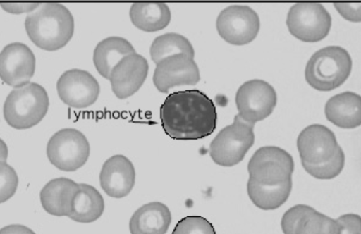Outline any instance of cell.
I'll list each match as a JSON object with an SVG mask.
<instances>
[{"instance_id":"cell-1","label":"cell","mask_w":361,"mask_h":234,"mask_svg":"<svg viewBox=\"0 0 361 234\" xmlns=\"http://www.w3.org/2000/svg\"><path fill=\"white\" fill-rule=\"evenodd\" d=\"M165 133L174 140H198L211 135L216 127L213 101L198 90L169 94L160 107Z\"/></svg>"},{"instance_id":"cell-2","label":"cell","mask_w":361,"mask_h":234,"mask_svg":"<svg viewBox=\"0 0 361 234\" xmlns=\"http://www.w3.org/2000/svg\"><path fill=\"white\" fill-rule=\"evenodd\" d=\"M297 147L303 168L317 179L334 178L344 167V152L334 133L323 125L305 128L298 137Z\"/></svg>"},{"instance_id":"cell-3","label":"cell","mask_w":361,"mask_h":234,"mask_svg":"<svg viewBox=\"0 0 361 234\" xmlns=\"http://www.w3.org/2000/svg\"><path fill=\"white\" fill-rule=\"evenodd\" d=\"M27 34L38 47L55 51L63 47L74 32V19L63 4H40L25 20Z\"/></svg>"},{"instance_id":"cell-4","label":"cell","mask_w":361,"mask_h":234,"mask_svg":"<svg viewBox=\"0 0 361 234\" xmlns=\"http://www.w3.org/2000/svg\"><path fill=\"white\" fill-rule=\"evenodd\" d=\"M49 105L45 89L36 82H27L10 92L4 104L3 114L12 128L27 129L43 119Z\"/></svg>"},{"instance_id":"cell-5","label":"cell","mask_w":361,"mask_h":234,"mask_svg":"<svg viewBox=\"0 0 361 234\" xmlns=\"http://www.w3.org/2000/svg\"><path fill=\"white\" fill-rule=\"evenodd\" d=\"M351 68V57L344 48L328 46L310 57L305 70V80L317 90L330 91L347 80Z\"/></svg>"},{"instance_id":"cell-6","label":"cell","mask_w":361,"mask_h":234,"mask_svg":"<svg viewBox=\"0 0 361 234\" xmlns=\"http://www.w3.org/2000/svg\"><path fill=\"white\" fill-rule=\"evenodd\" d=\"M254 125L235 115L232 124L221 129L211 142L209 155L218 165L229 167L240 163L253 145Z\"/></svg>"},{"instance_id":"cell-7","label":"cell","mask_w":361,"mask_h":234,"mask_svg":"<svg viewBox=\"0 0 361 234\" xmlns=\"http://www.w3.org/2000/svg\"><path fill=\"white\" fill-rule=\"evenodd\" d=\"M47 156L58 169L72 172L87 161L90 147L85 135L80 130L66 128L56 132L47 144Z\"/></svg>"},{"instance_id":"cell-8","label":"cell","mask_w":361,"mask_h":234,"mask_svg":"<svg viewBox=\"0 0 361 234\" xmlns=\"http://www.w3.org/2000/svg\"><path fill=\"white\" fill-rule=\"evenodd\" d=\"M289 32L297 39L315 42L327 36L331 26V17L319 3H298L293 5L287 15Z\"/></svg>"},{"instance_id":"cell-9","label":"cell","mask_w":361,"mask_h":234,"mask_svg":"<svg viewBox=\"0 0 361 234\" xmlns=\"http://www.w3.org/2000/svg\"><path fill=\"white\" fill-rule=\"evenodd\" d=\"M276 101L274 88L259 79L245 82L235 94L238 115L245 122L253 125L268 117L275 108Z\"/></svg>"},{"instance_id":"cell-10","label":"cell","mask_w":361,"mask_h":234,"mask_svg":"<svg viewBox=\"0 0 361 234\" xmlns=\"http://www.w3.org/2000/svg\"><path fill=\"white\" fill-rule=\"evenodd\" d=\"M216 25L219 35L226 42L243 45L256 37L260 22L257 13L250 6L231 5L220 12Z\"/></svg>"},{"instance_id":"cell-11","label":"cell","mask_w":361,"mask_h":234,"mask_svg":"<svg viewBox=\"0 0 361 234\" xmlns=\"http://www.w3.org/2000/svg\"><path fill=\"white\" fill-rule=\"evenodd\" d=\"M200 80V70L194 57L183 53L159 61L153 74L154 85L163 93L178 85H195Z\"/></svg>"},{"instance_id":"cell-12","label":"cell","mask_w":361,"mask_h":234,"mask_svg":"<svg viewBox=\"0 0 361 234\" xmlns=\"http://www.w3.org/2000/svg\"><path fill=\"white\" fill-rule=\"evenodd\" d=\"M56 90L64 104L82 109L92 105L97 101L100 87L96 78L88 71L73 68L59 77Z\"/></svg>"},{"instance_id":"cell-13","label":"cell","mask_w":361,"mask_h":234,"mask_svg":"<svg viewBox=\"0 0 361 234\" xmlns=\"http://www.w3.org/2000/svg\"><path fill=\"white\" fill-rule=\"evenodd\" d=\"M35 57L28 46L21 42L6 45L0 52V78L15 87L27 82L34 75Z\"/></svg>"},{"instance_id":"cell-14","label":"cell","mask_w":361,"mask_h":234,"mask_svg":"<svg viewBox=\"0 0 361 234\" xmlns=\"http://www.w3.org/2000/svg\"><path fill=\"white\" fill-rule=\"evenodd\" d=\"M283 234H338L336 219L310 206L297 204L285 212L281 219Z\"/></svg>"},{"instance_id":"cell-15","label":"cell","mask_w":361,"mask_h":234,"mask_svg":"<svg viewBox=\"0 0 361 234\" xmlns=\"http://www.w3.org/2000/svg\"><path fill=\"white\" fill-rule=\"evenodd\" d=\"M148 70L147 59L136 52L122 58L113 67L108 79L114 94L121 99L132 96L144 83Z\"/></svg>"},{"instance_id":"cell-16","label":"cell","mask_w":361,"mask_h":234,"mask_svg":"<svg viewBox=\"0 0 361 234\" xmlns=\"http://www.w3.org/2000/svg\"><path fill=\"white\" fill-rule=\"evenodd\" d=\"M135 169L131 161L122 154H116L103 164L99 184L109 197L122 198L132 191L135 183Z\"/></svg>"},{"instance_id":"cell-17","label":"cell","mask_w":361,"mask_h":234,"mask_svg":"<svg viewBox=\"0 0 361 234\" xmlns=\"http://www.w3.org/2000/svg\"><path fill=\"white\" fill-rule=\"evenodd\" d=\"M78 190L79 183L71 178H54L47 182L40 191L41 204L51 215L68 217Z\"/></svg>"},{"instance_id":"cell-18","label":"cell","mask_w":361,"mask_h":234,"mask_svg":"<svg viewBox=\"0 0 361 234\" xmlns=\"http://www.w3.org/2000/svg\"><path fill=\"white\" fill-rule=\"evenodd\" d=\"M172 215L169 207L158 201L142 205L129 221L130 234H166L171 223Z\"/></svg>"},{"instance_id":"cell-19","label":"cell","mask_w":361,"mask_h":234,"mask_svg":"<svg viewBox=\"0 0 361 234\" xmlns=\"http://www.w3.org/2000/svg\"><path fill=\"white\" fill-rule=\"evenodd\" d=\"M326 118L341 128H355L361 124V97L353 92L331 97L326 103Z\"/></svg>"},{"instance_id":"cell-20","label":"cell","mask_w":361,"mask_h":234,"mask_svg":"<svg viewBox=\"0 0 361 234\" xmlns=\"http://www.w3.org/2000/svg\"><path fill=\"white\" fill-rule=\"evenodd\" d=\"M135 50L127 39L116 36L106 37L100 41L93 52V62L98 73L109 79L113 67L124 56Z\"/></svg>"},{"instance_id":"cell-21","label":"cell","mask_w":361,"mask_h":234,"mask_svg":"<svg viewBox=\"0 0 361 234\" xmlns=\"http://www.w3.org/2000/svg\"><path fill=\"white\" fill-rule=\"evenodd\" d=\"M104 208V198L97 188L89 184L79 183V190L68 218L78 223H92L101 217Z\"/></svg>"},{"instance_id":"cell-22","label":"cell","mask_w":361,"mask_h":234,"mask_svg":"<svg viewBox=\"0 0 361 234\" xmlns=\"http://www.w3.org/2000/svg\"><path fill=\"white\" fill-rule=\"evenodd\" d=\"M133 24L145 32H155L165 28L170 23L171 13L164 3H135L129 11Z\"/></svg>"},{"instance_id":"cell-23","label":"cell","mask_w":361,"mask_h":234,"mask_svg":"<svg viewBox=\"0 0 361 234\" xmlns=\"http://www.w3.org/2000/svg\"><path fill=\"white\" fill-rule=\"evenodd\" d=\"M152 60L157 64L161 59L176 54H185L195 56V51L190 42L183 35L169 32L156 37L150 47Z\"/></svg>"},{"instance_id":"cell-24","label":"cell","mask_w":361,"mask_h":234,"mask_svg":"<svg viewBox=\"0 0 361 234\" xmlns=\"http://www.w3.org/2000/svg\"><path fill=\"white\" fill-rule=\"evenodd\" d=\"M171 234H216L214 227L200 216H188L175 226Z\"/></svg>"},{"instance_id":"cell-25","label":"cell","mask_w":361,"mask_h":234,"mask_svg":"<svg viewBox=\"0 0 361 234\" xmlns=\"http://www.w3.org/2000/svg\"><path fill=\"white\" fill-rule=\"evenodd\" d=\"M18 185V177L15 169L6 161H0V204L14 195Z\"/></svg>"},{"instance_id":"cell-26","label":"cell","mask_w":361,"mask_h":234,"mask_svg":"<svg viewBox=\"0 0 361 234\" xmlns=\"http://www.w3.org/2000/svg\"><path fill=\"white\" fill-rule=\"evenodd\" d=\"M336 221L338 224V234H361L359 215L346 214L341 215Z\"/></svg>"},{"instance_id":"cell-27","label":"cell","mask_w":361,"mask_h":234,"mask_svg":"<svg viewBox=\"0 0 361 234\" xmlns=\"http://www.w3.org/2000/svg\"><path fill=\"white\" fill-rule=\"evenodd\" d=\"M360 3L334 4V6L343 18L353 22L360 21Z\"/></svg>"},{"instance_id":"cell-28","label":"cell","mask_w":361,"mask_h":234,"mask_svg":"<svg viewBox=\"0 0 361 234\" xmlns=\"http://www.w3.org/2000/svg\"><path fill=\"white\" fill-rule=\"evenodd\" d=\"M40 4H1V7L6 11L11 13H21L32 12L35 10Z\"/></svg>"},{"instance_id":"cell-29","label":"cell","mask_w":361,"mask_h":234,"mask_svg":"<svg viewBox=\"0 0 361 234\" xmlns=\"http://www.w3.org/2000/svg\"><path fill=\"white\" fill-rule=\"evenodd\" d=\"M0 234H36L31 228L21 224H10L0 228Z\"/></svg>"},{"instance_id":"cell-30","label":"cell","mask_w":361,"mask_h":234,"mask_svg":"<svg viewBox=\"0 0 361 234\" xmlns=\"http://www.w3.org/2000/svg\"><path fill=\"white\" fill-rule=\"evenodd\" d=\"M8 149L6 142L0 137V161H6Z\"/></svg>"}]
</instances>
